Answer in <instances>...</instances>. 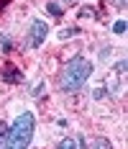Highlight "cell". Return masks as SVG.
I'll return each mask as SVG.
<instances>
[{
  "mask_svg": "<svg viewBox=\"0 0 128 149\" xmlns=\"http://www.w3.org/2000/svg\"><path fill=\"white\" fill-rule=\"evenodd\" d=\"M33 129H36L33 113H31V111L21 113V116L13 121V126L5 131V147L3 149H28L31 136H33Z\"/></svg>",
  "mask_w": 128,
  "mask_h": 149,
  "instance_id": "cell-1",
  "label": "cell"
},
{
  "mask_svg": "<svg viewBox=\"0 0 128 149\" xmlns=\"http://www.w3.org/2000/svg\"><path fill=\"white\" fill-rule=\"evenodd\" d=\"M90 74H92V62H87L85 57H74L64 64L59 74V85L62 90H80L90 80Z\"/></svg>",
  "mask_w": 128,
  "mask_h": 149,
  "instance_id": "cell-2",
  "label": "cell"
},
{
  "mask_svg": "<svg viewBox=\"0 0 128 149\" xmlns=\"http://www.w3.org/2000/svg\"><path fill=\"white\" fill-rule=\"evenodd\" d=\"M46 33H49V26L44 23V21H33L31 23V46H41L44 39H46Z\"/></svg>",
  "mask_w": 128,
  "mask_h": 149,
  "instance_id": "cell-3",
  "label": "cell"
},
{
  "mask_svg": "<svg viewBox=\"0 0 128 149\" xmlns=\"http://www.w3.org/2000/svg\"><path fill=\"white\" fill-rule=\"evenodd\" d=\"M3 80H5V82H21V70H18V67H15V64H5V67H3Z\"/></svg>",
  "mask_w": 128,
  "mask_h": 149,
  "instance_id": "cell-4",
  "label": "cell"
},
{
  "mask_svg": "<svg viewBox=\"0 0 128 149\" xmlns=\"http://www.w3.org/2000/svg\"><path fill=\"white\" fill-rule=\"evenodd\" d=\"M92 149H113V144H110L108 139H98V141L92 144Z\"/></svg>",
  "mask_w": 128,
  "mask_h": 149,
  "instance_id": "cell-5",
  "label": "cell"
},
{
  "mask_svg": "<svg viewBox=\"0 0 128 149\" xmlns=\"http://www.w3.org/2000/svg\"><path fill=\"white\" fill-rule=\"evenodd\" d=\"M57 149H77V144H74L72 139H62V141H59V147H57Z\"/></svg>",
  "mask_w": 128,
  "mask_h": 149,
  "instance_id": "cell-6",
  "label": "cell"
},
{
  "mask_svg": "<svg viewBox=\"0 0 128 149\" xmlns=\"http://www.w3.org/2000/svg\"><path fill=\"white\" fill-rule=\"evenodd\" d=\"M46 10H49V13H51V15H57V18H59V15H62V8H59L57 3H49V5H46Z\"/></svg>",
  "mask_w": 128,
  "mask_h": 149,
  "instance_id": "cell-7",
  "label": "cell"
},
{
  "mask_svg": "<svg viewBox=\"0 0 128 149\" xmlns=\"http://www.w3.org/2000/svg\"><path fill=\"white\" fill-rule=\"evenodd\" d=\"M113 31H115V33H123V31H126V21H115Z\"/></svg>",
  "mask_w": 128,
  "mask_h": 149,
  "instance_id": "cell-8",
  "label": "cell"
},
{
  "mask_svg": "<svg viewBox=\"0 0 128 149\" xmlns=\"http://www.w3.org/2000/svg\"><path fill=\"white\" fill-rule=\"evenodd\" d=\"M0 44H3V49H5V52H10V41H8L5 36H0Z\"/></svg>",
  "mask_w": 128,
  "mask_h": 149,
  "instance_id": "cell-9",
  "label": "cell"
},
{
  "mask_svg": "<svg viewBox=\"0 0 128 149\" xmlns=\"http://www.w3.org/2000/svg\"><path fill=\"white\" fill-rule=\"evenodd\" d=\"M115 5H120V8H123V5H126V0H115Z\"/></svg>",
  "mask_w": 128,
  "mask_h": 149,
  "instance_id": "cell-10",
  "label": "cell"
},
{
  "mask_svg": "<svg viewBox=\"0 0 128 149\" xmlns=\"http://www.w3.org/2000/svg\"><path fill=\"white\" fill-rule=\"evenodd\" d=\"M64 3H72V0H64Z\"/></svg>",
  "mask_w": 128,
  "mask_h": 149,
  "instance_id": "cell-11",
  "label": "cell"
}]
</instances>
